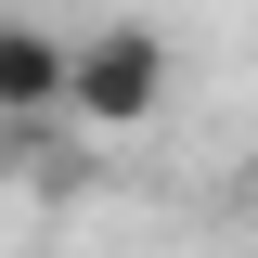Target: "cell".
Listing matches in <instances>:
<instances>
[{
    "label": "cell",
    "mask_w": 258,
    "mask_h": 258,
    "mask_svg": "<svg viewBox=\"0 0 258 258\" xmlns=\"http://www.w3.org/2000/svg\"><path fill=\"white\" fill-rule=\"evenodd\" d=\"M168 91H181V64H168V26H142V13H103V26H78V64H64V129H155Z\"/></svg>",
    "instance_id": "6da1fadb"
},
{
    "label": "cell",
    "mask_w": 258,
    "mask_h": 258,
    "mask_svg": "<svg viewBox=\"0 0 258 258\" xmlns=\"http://www.w3.org/2000/svg\"><path fill=\"white\" fill-rule=\"evenodd\" d=\"M64 64H78V26L0 13V129H39V116H64Z\"/></svg>",
    "instance_id": "7a4b0ae2"
}]
</instances>
